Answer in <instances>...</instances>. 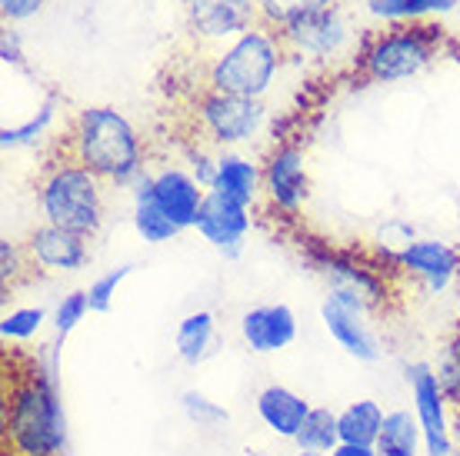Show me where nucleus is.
Masks as SVG:
<instances>
[{
  "mask_svg": "<svg viewBox=\"0 0 460 456\" xmlns=\"http://www.w3.org/2000/svg\"><path fill=\"white\" fill-rule=\"evenodd\" d=\"M0 364V456H60L64 410L50 366L21 346H7Z\"/></svg>",
  "mask_w": 460,
  "mask_h": 456,
  "instance_id": "1",
  "label": "nucleus"
},
{
  "mask_svg": "<svg viewBox=\"0 0 460 456\" xmlns=\"http://www.w3.org/2000/svg\"><path fill=\"white\" fill-rule=\"evenodd\" d=\"M60 153L77 160L111 187H130L144 177V140L117 107H84L58 144Z\"/></svg>",
  "mask_w": 460,
  "mask_h": 456,
  "instance_id": "2",
  "label": "nucleus"
},
{
  "mask_svg": "<svg viewBox=\"0 0 460 456\" xmlns=\"http://www.w3.org/2000/svg\"><path fill=\"white\" fill-rule=\"evenodd\" d=\"M107 183L67 153H54L37 177V204L47 224L93 240L107 217Z\"/></svg>",
  "mask_w": 460,
  "mask_h": 456,
  "instance_id": "3",
  "label": "nucleus"
},
{
  "mask_svg": "<svg viewBox=\"0 0 460 456\" xmlns=\"http://www.w3.org/2000/svg\"><path fill=\"white\" fill-rule=\"evenodd\" d=\"M284 40L277 31L257 23L253 31L243 37L230 40L224 50L214 54L208 64V80L204 87L220 93H234V97H257L264 101V93L270 91L277 70L284 64Z\"/></svg>",
  "mask_w": 460,
  "mask_h": 456,
  "instance_id": "4",
  "label": "nucleus"
},
{
  "mask_svg": "<svg viewBox=\"0 0 460 456\" xmlns=\"http://www.w3.org/2000/svg\"><path fill=\"white\" fill-rule=\"evenodd\" d=\"M190 144H204L210 150H227L251 144L267 127V103L257 97H234L220 91H197L190 103Z\"/></svg>",
  "mask_w": 460,
  "mask_h": 456,
  "instance_id": "5",
  "label": "nucleus"
},
{
  "mask_svg": "<svg viewBox=\"0 0 460 456\" xmlns=\"http://www.w3.org/2000/svg\"><path fill=\"white\" fill-rule=\"evenodd\" d=\"M438 57V44L427 27L417 23H394L391 31L374 37V44L360 57V77L370 83H397L411 80L430 67Z\"/></svg>",
  "mask_w": 460,
  "mask_h": 456,
  "instance_id": "6",
  "label": "nucleus"
},
{
  "mask_svg": "<svg viewBox=\"0 0 460 456\" xmlns=\"http://www.w3.org/2000/svg\"><path fill=\"white\" fill-rule=\"evenodd\" d=\"M277 34L284 40L288 54L307 60H334L344 57L354 44V23H350V13L341 4H334V7H323V11L288 23Z\"/></svg>",
  "mask_w": 460,
  "mask_h": 456,
  "instance_id": "7",
  "label": "nucleus"
},
{
  "mask_svg": "<svg viewBox=\"0 0 460 456\" xmlns=\"http://www.w3.org/2000/svg\"><path fill=\"white\" fill-rule=\"evenodd\" d=\"M264 173V197L267 204L280 210L284 217H297L307 190H311V177H307V163H304V147L297 140H280L267 160L261 163Z\"/></svg>",
  "mask_w": 460,
  "mask_h": 456,
  "instance_id": "8",
  "label": "nucleus"
},
{
  "mask_svg": "<svg viewBox=\"0 0 460 456\" xmlns=\"http://www.w3.org/2000/svg\"><path fill=\"white\" fill-rule=\"evenodd\" d=\"M187 31L204 44H227L261 23L257 0H184Z\"/></svg>",
  "mask_w": 460,
  "mask_h": 456,
  "instance_id": "9",
  "label": "nucleus"
},
{
  "mask_svg": "<svg viewBox=\"0 0 460 456\" xmlns=\"http://www.w3.org/2000/svg\"><path fill=\"white\" fill-rule=\"evenodd\" d=\"M411 390H414V407L417 420H420V434H424L427 456H450L454 436H450L447 397L440 390L438 370H430L427 364L411 366Z\"/></svg>",
  "mask_w": 460,
  "mask_h": 456,
  "instance_id": "10",
  "label": "nucleus"
},
{
  "mask_svg": "<svg viewBox=\"0 0 460 456\" xmlns=\"http://www.w3.org/2000/svg\"><path fill=\"white\" fill-rule=\"evenodd\" d=\"M147 190L150 200L181 230L197 227L200 206L208 200V187L194 173H187L184 167H161L157 173H147Z\"/></svg>",
  "mask_w": 460,
  "mask_h": 456,
  "instance_id": "11",
  "label": "nucleus"
},
{
  "mask_svg": "<svg viewBox=\"0 0 460 456\" xmlns=\"http://www.w3.org/2000/svg\"><path fill=\"white\" fill-rule=\"evenodd\" d=\"M391 257L397 263V270L424 280L430 294H440V290H447L457 280L460 250H454L444 240H411Z\"/></svg>",
  "mask_w": 460,
  "mask_h": 456,
  "instance_id": "12",
  "label": "nucleus"
},
{
  "mask_svg": "<svg viewBox=\"0 0 460 456\" xmlns=\"http://www.w3.org/2000/svg\"><path fill=\"white\" fill-rule=\"evenodd\" d=\"M23 250L34 263V270H50V274H70L81 270L91 260V240L81 233H70L64 227L44 224L31 237L23 240Z\"/></svg>",
  "mask_w": 460,
  "mask_h": 456,
  "instance_id": "13",
  "label": "nucleus"
},
{
  "mask_svg": "<svg viewBox=\"0 0 460 456\" xmlns=\"http://www.w3.org/2000/svg\"><path fill=\"white\" fill-rule=\"evenodd\" d=\"M197 233L214 243L217 250L224 253H237L241 250L243 237L251 230V206L237 204L224 194H214L208 190V200L200 206V217H197Z\"/></svg>",
  "mask_w": 460,
  "mask_h": 456,
  "instance_id": "14",
  "label": "nucleus"
},
{
  "mask_svg": "<svg viewBox=\"0 0 460 456\" xmlns=\"http://www.w3.org/2000/svg\"><path fill=\"white\" fill-rule=\"evenodd\" d=\"M241 337L253 354H277L297 340V317L288 303L253 307L241 317Z\"/></svg>",
  "mask_w": 460,
  "mask_h": 456,
  "instance_id": "15",
  "label": "nucleus"
},
{
  "mask_svg": "<svg viewBox=\"0 0 460 456\" xmlns=\"http://www.w3.org/2000/svg\"><path fill=\"white\" fill-rule=\"evenodd\" d=\"M321 317H323V327L331 330V337H334L350 356L364 360V364H374L380 356V343H377V337H374V330L364 323V313H360V310H350V307H344L341 300L327 297L321 307Z\"/></svg>",
  "mask_w": 460,
  "mask_h": 456,
  "instance_id": "16",
  "label": "nucleus"
},
{
  "mask_svg": "<svg viewBox=\"0 0 460 456\" xmlns=\"http://www.w3.org/2000/svg\"><path fill=\"white\" fill-rule=\"evenodd\" d=\"M311 410V403L288 387H264L257 393V417H261V423L267 430H274L277 436H284V440H297Z\"/></svg>",
  "mask_w": 460,
  "mask_h": 456,
  "instance_id": "17",
  "label": "nucleus"
},
{
  "mask_svg": "<svg viewBox=\"0 0 460 456\" xmlns=\"http://www.w3.org/2000/svg\"><path fill=\"white\" fill-rule=\"evenodd\" d=\"M210 190L230 197V200H237L243 206H253L264 194V173H261L257 163H251L241 153H220Z\"/></svg>",
  "mask_w": 460,
  "mask_h": 456,
  "instance_id": "18",
  "label": "nucleus"
},
{
  "mask_svg": "<svg viewBox=\"0 0 460 456\" xmlns=\"http://www.w3.org/2000/svg\"><path fill=\"white\" fill-rule=\"evenodd\" d=\"M384 417L380 403L374 399H357L344 413H337V430H341V443H360L374 446L380 430H384Z\"/></svg>",
  "mask_w": 460,
  "mask_h": 456,
  "instance_id": "19",
  "label": "nucleus"
},
{
  "mask_svg": "<svg viewBox=\"0 0 460 456\" xmlns=\"http://www.w3.org/2000/svg\"><path fill=\"white\" fill-rule=\"evenodd\" d=\"M424 434H420V420L407 410H394L384 417V430H380L377 456H417V446H420Z\"/></svg>",
  "mask_w": 460,
  "mask_h": 456,
  "instance_id": "20",
  "label": "nucleus"
},
{
  "mask_svg": "<svg viewBox=\"0 0 460 456\" xmlns=\"http://www.w3.org/2000/svg\"><path fill=\"white\" fill-rule=\"evenodd\" d=\"M134 227H137V233L144 237V243H167V240H173L181 233V227L150 200L147 173L140 177L137 190H134Z\"/></svg>",
  "mask_w": 460,
  "mask_h": 456,
  "instance_id": "21",
  "label": "nucleus"
},
{
  "mask_svg": "<svg viewBox=\"0 0 460 456\" xmlns=\"http://www.w3.org/2000/svg\"><path fill=\"white\" fill-rule=\"evenodd\" d=\"M177 354L181 360L190 366H197L204 356L210 354V346H214V313L210 310H197L190 317L181 320V327H177Z\"/></svg>",
  "mask_w": 460,
  "mask_h": 456,
  "instance_id": "22",
  "label": "nucleus"
},
{
  "mask_svg": "<svg viewBox=\"0 0 460 456\" xmlns=\"http://www.w3.org/2000/svg\"><path fill=\"white\" fill-rule=\"evenodd\" d=\"M341 443V430H337V413L327 407H314L304 430L297 434L300 450H314V453H334V446Z\"/></svg>",
  "mask_w": 460,
  "mask_h": 456,
  "instance_id": "23",
  "label": "nucleus"
},
{
  "mask_svg": "<svg viewBox=\"0 0 460 456\" xmlns=\"http://www.w3.org/2000/svg\"><path fill=\"white\" fill-rule=\"evenodd\" d=\"M337 0H257V11H261V23L270 31H284L288 23L317 13L323 7H334Z\"/></svg>",
  "mask_w": 460,
  "mask_h": 456,
  "instance_id": "24",
  "label": "nucleus"
},
{
  "mask_svg": "<svg viewBox=\"0 0 460 456\" xmlns=\"http://www.w3.org/2000/svg\"><path fill=\"white\" fill-rule=\"evenodd\" d=\"M438 380H440V390H444L447 403L457 407L460 403V323H457V330L450 333V340L444 343V354H440V364H438Z\"/></svg>",
  "mask_w": 460,
  "mask_h": 456,
  "instance_id": "25",
  "label": "nucleus"
},
{
  "mask_svg": "<svg viewBox=\"0 0 460 456\" xmlns=\"http://www.w3.org/2000/svg\"><path fill=\"white\" fill-rule=\"evenodd\" d=\"M40 323H44V310H40V307L13 310V313H7V317H4V323H0V337H4V343L31 340V337L40 330Z\"/></svg>",
  "mask_w": 460,
  "mask_h": 456,
  "instance_id": "26",
  "label": "nucleus"
},
{
  "mask_svg": "<svg viewBox=\"0 0 460 456\" xmlns=\"http://www.w3.org/2000/svg\"><path fill=\"white\" fill-rule=\"evenodd\" d=\"M23 270H34V263L23 250V243H13V240H0V280L4 286H13L23 276Z\"/></svg>",
  "mask_w": 460,
  "mask_h": 456,
  "instance_id": "27",
  "label": "nucleus"
},
{
  "mask_svg": "<svg viewBox=\"0 0 460 456\" xmlns=\"http://www.w3.org/2000/svg\"><path fill=\"white\" fill-rule=\"evenodd\" d=\"M127 274H130V267H117V270L93 280L91 290H87V300H91L93 313H107V310H111V303H114V297H117V286L124 284Z\"/></svg>",
  "mask_w": 460,
  "mask_h": 456,
  "instance_id": "28",
  "label": "nucleus"
},
{
  "mask_svg": "<svg viewBox=\"0 0 460 456\" xmlns=\"http://www.w3.org/2000/svg\"><path fill=\"white\" fill-rule=\"evenodd\" d=\"M54 120V101H47L44 107H40V114L34 117V120H27L23 127H7L4 134H0V144L4 147H17V144H34L40 134L47 130V124Z\"/></svg>",
  "mask_w": 460,
  "mask_h": 456,
  "instance_id": "29",
  "label": "nucleus"
},
{
  "mask_svg": "<svg viewBox=\"0 0 460 456\" xmlns=\"http://www.w3.org/2000/svg\"><path fill=\"white\" fill-rule=\"evenodd\" d=\"M87 310H91V300H87V290H74L67 297L60 300L58 313H54V327H58L60 337H67L84 317H87Z\"/></svg>",
  "mask_w": 460,
  "mask_h": 456,
  "instance_id": "30",
  "label": "nucleus"
},
{
  "mask_svg": "<svg viewBox=\"0 0 460 456\" xmlns=\"http://www.w3.org/2000/svg\"><path fill=\"white\" fill-rule=\"evenodd\" d=\"M181 407H184L187 417L194 423H200V426L227 423V410H220L217 403H210V399L204 397V393H197V390H187L184 397H181Z\"/></svg>",
  "mask_w": 460,
  "mask_h": 456,
  "instance_id": "31",
  "label": "nucleus"
},
{
  "mask_svg": "<svg viewBox=\"0 0 460 456\" xmlns=\"http://www.w3.org/2000/svg\"><path fill=\"white\" fill-rule=\"evenodd\" d=\"M364 7L374 21H384V23H414L411 21V7H407V0H364Z\"/></svg>",
  "mask_w": 460,
  "mask_h": 456,
  "instance_id": "32",
  "label": "nucleus"
},
{
  "mask_svg": "<svg viewBox=\"0 0 460 456\" xmlns=\"http://www.w3.org/2000/svg\"><path fill=\"white\" fill-rule=\"evenodd\" d=\"M47 7V0H0V13L7 23H23L37 17Z\"/></svg>",
  "mask_w": 460,
  "mask_h": 456,
  "instance_id": "33",
  "label": "nucleus"
},
{
  "mask_svg": "<svg viewBox=\"0 0 460 456\" xmlns=\"http://www.w3.org/2000/svg\"><path fill=\"white\" fill-rule=\"evenodd\" d=\"M411 7V21H424V17H444L460 7V0H407Z\"/></svg>",
  "mask_w": 460,
  "mask_h": 456,
  "instance_id": "34",
  "label": "nucleus"
},
{
  "mask_svg": "<svg viewBox=\"0 0 460 456\" xmlns=\"http://www.w3.org/2000/svg\"><path fill=\"white\" fill-rule=\"evenodd\" d=\"M331 456H377L374 446H360V443H337Z\"/></svg>",
  "mask_w": 460,
  "mask_h": 456,
  "instance_id": "35",
  "label": "nucleus"
},
{
  "mask_svg": "<svg viewBox=\"0 0 460 456\" xmlns=\"http://www.w3.org/2000/svg\"><path fill=\"white\" fill-rule=\"evenodd\" d=\"M450 436H454V443L460 450V403L454 407V417H450Z\"/></svg>",
  "mask_w": 460,
  "mask_h": 456,
  "instance_id": "36",
  "label": "nucleus"
},
{
  "mask_svg": "<svg viewBox=\"0 0 460 456\" xmlns=\"http://www.w3.org/2000/svg\"><path fill=\"white\" fill-rule=\"evenodd\" d=\"M294 456H331V453H314V450H297Z\"/></svg>",
  "mask_w": 460,
  "mask_h": 456,
  "instance_id": "37",
  "label": "nucleus"
},
{
  "mask_svg": "<svg viewBox=\"0 0 460 456\" xmlns=\"http://www.w3.org/2000/svg\"><path fill=\"white\" fill-rule=\"evenodd\" d=\"M243 456H264V453H261V450H247Z\"/></svg>",
  "mask_w": 460,
  "mask_h": 456,
  "instance_id": "38",
  "label": "nucleus"
},
{
  "mask_svg": "<svg viewBox=\"0 0 460 456\" xmlns=\"http://www.w3.org/2000/svg\"><path fill=\"white\" fill-rule=\"evenodd\" d=\"M457 284H460V263H457Z\"/></svg>",
  "mask_w": 460,
  "mask_h": 456,
  "instance_id": "39",
  "label": "nucleus"
}]
</instances>
